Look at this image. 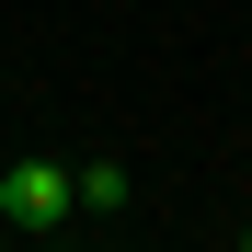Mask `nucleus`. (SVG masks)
I'll return each mask as SVG.
<instances>
[{
	"mask_svg": "<svg viewBox=\"0 0 252 252\" xmlns=\"http://www.w3.org/2000/svg\"><path fill=\"white\" fill-rule=\"evenodd\" d=\"M80 218V172L69 160H12V172H0V229L12 241H58Z\"/></svg>",
	"mask_w": 252,
	"mask_h": 252,
	"instance_id": "obj_1",
	"label": "nucleus"
},
{
	"mask_svg": "<svg viewBox=\"0 0 252 252\" xmlns=\"http://www.w3.org/2000/svg\"><path fill=\"white\" fill-rule=\"evenodd\" d=\"M69 172H80V218H115V206L138 195V184H126V160H69Z\"/></svg>",
	"mask_w": 252,
	"mask_h": 252,
	"instance_id": "obj_2",
	"label": "nucleus"
},
{
	"mask_svg": "<svg viewBox=\"0 0 252 252\" xmlns=\"http://www.w3.org/2000/svg\"><path fill=\"white\" fill-rule=\"evenodd\" d=\"M241 252H252V218H241Z\"/></svg>",
	"mask_w": 252,
	"mask_h": 252,
	"instance_id": "obj_3",
	"label": "nucleus"
}]
</instances>
